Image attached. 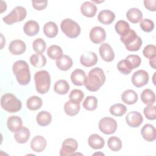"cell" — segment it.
<instances>
[{
    "mask_svg": "<svg viewBox=\"0 0 156 156\" xmlns=\"http://www.w3.org/2000/svg\"><path fill=\"white\" fill-rule=\"evenodd\" d=\"M105 79L104 71L99 67H96L89 71L86 77L84 85L90 91H97L104 84Z\"/></svg>",
    "mask_w": 156,
    "mask_h": 156,
    "instance_id": "cell-1",
    "label": "cell"
},
{
    "mask_svg": "<svg viewBox=\"0 0 156 156\" xmlns=\"http://www.w3.org/2000/svg\"><path fill=\"white\" fill-rule=\"evenodd\" d=\"M12 70L16 79L21 85H27L30 81V72L27 63L22 60L15 62Z\"/></svg>",
    "mask_w": 156,
    "mask_h": 156,
    "instance_id": "cell-2",
    "label": "cell"
},
{
    "mask_svg": "<svg viewBox=\"0 0 156 156\" xmlns=\"http://www.w3.org/2000/svg\"><path fill=\"white\" fill-rule=\"evenodd\" d=\"M35 88L40 94L46 93L51 85V76L48 71L41 70L37 71L34 75Z\"/></svg>",
    "mask_w": 156,
    "mask_h": 156,
    "instance_id": "cell-3",
    "label": "cell"
},
{
    "mask_svg": "<svg viewBox=\"0 0 156 156\" xmlns=\"http://www.w3.org/2000/svg\"><path fill=\"white\" fill-rule=\"evenodd\" d=\"M1 105L2 109L9 113H16L22 107L21 101L12 93H6L2 96Z\"/></svg>",
    "mask_w": 156,
    "mask_h": 156,
    "instance_id": "cell-4",
    "label": "cell"
},
{
    "mask_svg": "<svg viewBox=\"0 0 156 156\" xmlns=\"http://www.w3.org/2000/svg\"><path fill=\"white\" fill-rule=\"evenodd\" d=\"M120 40L125 45L126 48L130 51H138L142 45V40L132 29L124 36L121 37Z\"/></svg>",
    "mask_w": 156,
    "mask_h": 156,
    "instance_id": "cell-5",
    "label": "cell"
},
{
    "mask_svg": "<svg viewBox=\"0 0 156 156\" xmlns=\"http://www.w3.org/2000/svg\"><path fill=\"white\" fill-rule=\"evenodd\" d=\"M60 28L65 35L71 38H77L81 31L80 27L78 23L70 18H66L62 20L60 24Z\"/></svg>",
    "mask_w": 156,
    "mask_h": 156,
    "instance_id": "cell-6",
    "label": "cell"
},
{
    "mask_svg": "<svg viewBox=\"0 0 156 156\" xmlns=\"http://www.w3.org/2000/svg\"><path fill=\"white\" fill-rule=\"evenodd\" d=\"M26 16V9L22 6H16L12 9L10 13L2 18V21L8 25H12L16 22L23 21Z\"/></svg>",
    "mask_w": 156,
    "mask_h": 156,
    "instance_id": "cell-7",
    "label": "cell"
},
{
    "mask_svg": "<svg viewBox=\"0 0 156 156\" xmlns=\"http://www.w3.org/2000/svg\"><path fill=\"white\" fill-rule=\"evenodd\" d=\"M99 129L101 132L105 135L113 134L117 129V122L110 117H104L99 121Z\"/></svg>",
    "mask_w": 156,
    "mask_h": 156,
    "instance_id": "cell-8",
    "label": "cell"
},
{
    "mask_svg": "<svg viewBox=\"0 0 156 156\" xmlns=\"http://www.w3.org/2000/svg\"><path fill=\"white\" fill-rule=\"evenodd\" d=\"M78 147L77 141L72 138H68L65 139L62 145V147L60 150V155L66 156L71 155L76 151Z\"/></svg>",
    "mask_w": 156,
    "mask_h": 156,
    "instance_id": "cell-9",
    "label": "cell"
},
{
    "mask_svg": "<svg viewBox=\"0 0 156 156\" xmlns=\"http://www.w3.org/2000/svg\"><path fill=\"white\" fill-rule=\"evenodd\" d=\"M131 80L132 83L135 87L140 88L147 83L149 81V74L145 70L140 69L133 74Z\"/></svg>",
    "mask_w": 156,
    "mask_h": 156,
    "instance_id": "cell-10",
    "label": "cell"
},
{
    "mask_svg": "<svg viewBox=\"0 0 156 156\" xmlns=\"http://www.w3.org/2000/svg\"><path fill=\"white\" fill-rule=\"evenodd\" d=\"M106 38V32L104 28L100 26L93 27L90 32V39L94 44L103 43Z\"/></svg>",
    "mask_w": 156,
    "mask_h": 156,
    "instance_id": "cell-11",
    "label": "cell"
},
{
    "mask_svg": "<svg viewBox=\"0 0 156 156\" xmlns=\"http://www.w3.org/2000/svg\"><path fill=\"white\" fill-rule=\"evenodd\" d=\"M126 121L130 127L136 128L141 124L143 121V118L140 112L132 111L126 116Z\"/></svg>",
    "mask_w": 156,
    "mask_h": 156,
    "instance_id": "cell-12",
    "label": "cell"
},
{
    "mask_svg": "<svg viewBox=\"0 0 156 156\" xmlns=\"http://www.w3.org/2000/svg\"><path fill=\"white\" fill-rule=\"evenodd\" d=\"M99 54L103 60L110 62L115 58V52L111 46L107 43H102L99 48Z\"/></svg>",
    "mask_w": 156,
    "mask_h": 156,
    "instance_id": "cell-13",
    "label": "cell"
},
{
    "mask_svg": "<svg viewBox=\"0 0 156 156\" xmlns=\"http://www.w3.org/2000/svg\"><path fill=\"white\" fill-rule=\"evenodd\" d=\"M98 61V58L96 54L91 51L83 54L80 57V63L85 67L93 66L97 63Z\"/></svg>",
    "mask_w": 156,
    "mask_h": 156,
    "instance_id": "cell-14",
    "label": "cell"
},
{
    "mask_svg": "<svg viewBox=\"0 0 156 156\" xmlns=\"http://www.w3.org/2000/svg\"><path fill=\"white\" fill-rule=\"evenodd\" d=\"M26 49V43L21 40H14L9 45V50L13 55H21Z\"/></svg>",
    "mask_w": 156,
    "mask_h": 156,
    "instance_id": "cell-15",
    "label": "cell"
},
{
    "mask_svg": "<svg viewBox=\"0 0 156 156\" xmlns=\"http://www.w3.org/2000/svg\"><path fill=\"white\" fill-rule=\"evenodd\" d=\"M46 145L47 141L46 139L41 135L34 136L30 142L31 149L36 152H41L44 151Z\"/></svg>",
    "mask_w": 156,
    "mask_h": 156,
    "instance_id": "cell-16",
    "label": "cell"
},
{
    "mask_svg": "<svg viewBox=\"0 0 156 156\" xmlns=\"http://www.w3.org/2000/svg\"><path fill=\"white\" fill-rule=\"evenodd\" d=\"M143 138L147 141H154L156 138L155 127L151 124H146L141 130Z\"/></svg>",
    "mask_w": 156,
    "mask_h": 156,
    "instance_id": "cell-17",
    "label": "cell"
},
{
    "mask_svg": "<svg viewBox=\"0 0 156 156\" xmlns=\"http://www.w3.org/2000/svg\"><path fill=\"white\" fill-rule=\"evenodd\" d=\"M80 12L83 15L88 18L95 16L97 12L96 5L90 1L84 2L80 6Z\"/></svg>",
    "mask_w": 156,
    "mask_h": 156,
    "instance_id": "cell-18",
    "label": "cell"
},
{
    "mask_svg": "<svg viewBox=\"0 0 156 156\" xmlns=\"http://www.w3.org/2000/svg\"><path fill=\"white\" fill-rule=\"evenodd\" d=\"M39 30L40 26L36 21L29 20L24 24L23 31L27 36H34L38 33Z\"/></svg>",
    "mask_w": 156,
    "mask_h": 156,
    "instance_id": "cell-19",
    "label": "cell"
},
{
    "mask_svg": "<svg viewBox=\"0 0 156 156\" xmlns=\"http://www.w3.org/2000/svg\"><path fill=\"white\" fill-rule=\"evenodd\" d=\"M85 72L81 69H76L73 71L71 74V80L73 83L76 86H82L84 85L86 79Z\"/></svg>",
    "mask_w": 156,
    "mask_h": 156,
    "instance_id": "cell-20",
    "label": "cell"
},
{
    "mask_svg": "<svg viewBox=\"0 0 156 156\" xmlns=\"http://www.w3.org/2000/svg\"><path fill=\"white\" fill-rule=\"evenodd\" d=\"M115 13L109 10H102L98 15V21L105 25H108L112 23L115 20Z\"/></svg>",
    "mask_w": 156,
    "mask_h": 156,
    "instance_id": "cell-21",
    "label": "cell"
},
{
    "mask_svg": "<svg viewBox=\"0 0 156 156\" xmlns=\"http://www.w3.org/2000/svg\"><path fill=\"white\" fill-rule=\"evenodd\" d=\"M88 143L91 148L93 149H100L104 147L105 141L99 135L93 133L88 137Z\"/></svg>",
    "mask_w": 156,
    "mask_h": 156,
    "instance_id": "cell-22",
    "label": "cell"
},
{
    "mask_svg": "<svg viewBox=\"0 0 156 156\" xmlns=\"http://www.w3.org/2000/svg\"><path fill=\"white\" fill-rule=\"evenodd\" d=\"M8 129L12 132H16L23 127L22 119L18 116H11L7 120Z\"/></svg>",
    "mask_w": 156,
    "mask_h": 156,
    "instance_id": "cell-23",
    "label": "cell"
},
{
    "mask_svg": "<svg viewBox=\"0 0 156 156\" xmlns=\"http://www.w3.org/2000/svg\"><path fill=\"white\" fill-rule=\"evenodd\" d=\"M55 64L57 67L62 71H67L73 66L72 58L67 55H62L58 59L56 60Z\"/></svg>",
    "mask_w": 156,
    "mask_h": 156,
    "instance_id": "cell-24",
    "label": "cell"
},
{
    "mask_svg": "<svg viewBox=\"0 0 156 156\" xmlns=\"http://www.w3.org/2000/svg\"><path fill=\"white\" fill-rule=\"evenodd\" d=\"M126 17L130 22L136 24L143 20V13L138 8H131L127 12Z\"/></svg>",
    "mask_w": 156,
    "mask_h": 156,
    "instance_id": "cell-25",
    "label": "cell"
},
{
    "mask_svg": "<svg viewBox=\"0 0 156 156\" xmlns=\"http://www.w3.org/2000/svg\"><path fill=\"white\" fill-rule=\"evenodd\" d=\"M30 131L26 127H22L14 134L15 141L20 144L26 143L30 138Z\"/></svg>",
    "mask_w": 156,
    "mask_h": 156,
    "instance_id": "cell-26",
    "label": "cell"
},
{
    "mask_svg": "<svg viewBox=\"0 0 156 156\" xmlns=\"http://www.w3.org/2000/svg\"><path fill=\"white\" fill-rule=\"evenodd\" d=\"M138 96L137 93L133 90H125L121 94V99L123 102L128 105H132L136 102Z\"/></svg>",
    "mask_w": 156,
    "mask_h": 156,
    "instance_id": "cell-27",
    "label": "cell"
},
{
    "mask_svg": "<svg viewBox=\"0 0 156 156\" xmlns=\"http://www.w3.org/2000/svg\"><path fill=\"white\" fill-rule=\"evenodd\" d=\"M43 32L48 38H54L58 34V27L57 24L53 21L47 22L43 26Z\"/></svg>",
    "mask_w": 156,
    "mask_h": 156,
    "instance_id": "cell-28",
    "label": "cell"
},
{
    "mask_svg": "<svg viewBox=\"0 0 156 156\" xmlns=\"http://www.w3.org/2000/svg\"><path fill=\"white\" fill-rule=\"evenodd\" d=\"M36 121L40 126L44 127L48 126L52 121L51 114L47 111H41L37 114Z\"/></svg>",
    "mask_w": 156,
    "mask_h": 156,
    "instance_id": "cell-29",
    "label": "cell"
},
{
    "mask_svg": "<svg viewBox=\"0 0 156 156\" xmlns=\"http://www.w3.org/2000/svg\"><path fill=\"white\" fill-rule=\"evenodd\" d=\"M30 62L35 68H42L46 65L47 60L43 54L36 53L30 56Z\"/></svg>",
    "mask_w": 156,
    "mask_h": 156,
    "instance_id": "cell-30",
    "label": "cell"
},
{
    "mask_svg": "<svg viewBox=\"0 0 156 156\" xmlns=\"http://www.w3.org/2000/svg\"><path fill=\"white\" fill-rule=\"evenodd\" d=\"M69 90V85L66 80L60 79L55 82L54 86V91L58 94L63 95L67 94Z\"/></svg>",
    "mask_w": 156,
    "mask_h": 156,
    "instance_id": "cell-31",
    "label": "cell"
},
{
    "mask_svg": "<svg viewBox=\"0 0 156 156\" xmlns=\"http://www.w3.org/2000/svg\"><path fill=\"white\" fill-rule=\"evenodd\" d=\"M43 105V101L41 98L37 96H32L30 97L26 102V106L27 108L32 111H35L41 107Z\"/></svg>",
    "mask_w": 156,
    "mask_h": 156,
    "instance_id": "cell-32",
    "label": "cell"
},
{
    "mask_svg": "<svg viewBox=\"0 0 156 156\" xmlns=\"http://www.w3.org/2000/svg\"><path fill=\"white\" fill-rule=\"evenodd\" d=\"M80 104H76L71 101H68L64 105V111L66 115L70 116L76 115L80 111Z\"/></svg>",
    "mask_w": 156,
    "mask_h": 156,
    "instance_id": "cell-33",
    "label": "cell"
},
{
    "mask_svg": "<svg viewBox=\"0 0 156 156\" xmlns=\"http://www.w3.org/2000/svg\"><path fill=\"white\" fill-rule=\"evenodd\" d=\"M141 101L146 105L154 104L155 102V95L154 92L151 89L144 90L141 94Z\"/></svg>",
    "mask_w": 156,
    "mask_h": 156,
    "instance_id": "cell-34",
    "label": "cell"
},
{
    "mask_svg": "<svg viewBox=\"0 0 156 156\" xmlns=\"http://www.w3.org/2000/svg\"><path fill=\"white\" fill-rule=\"evenodd\" d=\"M115 29L116 33L119 34L121 37L126 35L130 29L129 24L127 21L124 20H119L117 21L115 24Z\"/></svg>",
    "mask_w": 156,
    "mask_h": 156,
    "instance_id": "cell-35",
    "label": "cell"
},
{
    "mask_svg": "<svg viewBox=\"0 0 156 156\" xmlns=\"http://www.w3.org/2000/svg\"><path fill=\"white\" fill-rule=\"evenodd\" d=\"M47 54L51 59L57 60L63 55V51L60 46L53 44L48 48Z\"/></svg>",
    "mask_w": 156,
    "mask_h": 156,
    "instance_id": "cell-36",
    "label": "cell"
},
{
    "mask_svg": "<svg viewBox=\"0 0 156 156\" xmlns=\"http://www.w3.org/2000/svg\"><path fill=\"white\" fill-rule=\"evenodd\" d=\"M83 107L88 111H93L98 107V99L95 96H87L82 104Z\"/></svg>",
    "mask_w": 156,
    "mask_h": 156,
    "instance_id": "cell-37",
    "label": "cell"
},
{
    "mask_svg": "<svg viewBox=\"0 0 156 156\" xmlns=\"http://www.w3.org/2000/svg\"><path fill=\"white\" fill-rule=\"evenodd\" d=\"M127 108L126 105L118 103L112 105L110 108V113L115 116H123L127 112Z\"/></svg>",
    "mask_w": 156,
    "mask_h": 156,
    "instance_id": "cell-38",
    "label": "cell"
},
{
    "mask_svg": "<svg viewBox=\"0 0 156 156\" xmlns=\"http://www.w3.org/2000/svg\"><path fill=\"white\" fill-rule=\"evenodd\" d=\"M108 147L110 150L114 152L119 151L122 146V141L120 138L116 136H110L107 141Z\"/></svg>",
    "mask_w": 156,
    "mask_h": 156,
    "instance_id": "cell-39",
    "label": "cell"
},
{
    "mask_svg": "<svg viewBox=\"0 0 156 156\" xmlns=\"http://www.w3.org/2000/svg\"><path fill=\"white\" fill-rule=\"evenodd\" d=\"M117 68L120 73L125 75L129 74L133 69L131 63L126 59L120 60L117 64Z\"/></svg>",
    "mask_w": 156,
    "mask_h": 156,
    "instance_id": "cell-40",
    "label": "cell"
},
{
    "mask_svg": "<svg viewBox=\"0 0 156 156\" xmlns=\"http://www.w3.org/2000/svg\"><path fill=\"white\" fill-rule=\"evenodd\" d=\"M84 97L83 91L79 89L73 90L69 95V101L76 104H80Z\"/></svg>",
    "mask_w": 156,
    "mask_h": 156,
    "instance_id": "cell-41",
    "label": "cell"
},
{
    "mask_svg": "<svg viewBox=\"0 0 156 156\" xmlns=\"http://www.w3.org/2000/svg\"><path fill=\"white\" fill-rule=\"evenodd\" d=\"M32 48L37 53H43L46 48V43L41 38H36L32 43Z\"/></svg>",
    "mask_w": 156,
    "mask_h": 156,
    "instance_id": "cell-42",
    "label": "cell"
},
{
    "mask_svg": "<svg viewBox=\"0 0 156 156\" xmlns=\"http://www.w3.org/2000/svg\"><path fill=\"white\" fill-rule=\"evenodd\" d=\"M143 55L151 60L154 58H156V47L154 44L146 45L143 51Z\"/></svg>",
    "mask_w": 156,
    "mask_h": 156,
    "instance_id": "cell-43",
    "label": "cell"
},
{
    "mask_svg": "<svg viewBox=\"0 0 156 156\" xmlns=\"http://www.w3.org/2000/svg\"><path fill=\"white\" fill-rule=\"evenodd\" d=\"M143 113L147 119L154 120L156 118V107L153 104L147 105L144 107Z\"/></svg>",
    "mask_w": 156,
    "mask_h": 156,
    "instance_id": "cell-44",
    "label": "cell"
},
{
    "mask_svg": "<svg viewBox=\"0 0 156 156\" xmlns=\"http://www.w3.org/2000/svg\"><path fill=\"white\" fill-rule=\"evenodd\" d=\"M140 26L146 32H150L154 29V23L150 19L145 18L140 21Z\"/></svg>",
    "mask_w": 156,
    "mask_h": 156,
    "instance_id": "cell-45",
    "label": "cell"
},
{
    "mask_svg": "<svg viewBox=\"0 0 156 156\" xmlns=\"http://www.w3.org/2000/svg\"><path fill=\"white\" fill-rule=\"evenodd\" d=\"M126 59L127 60L131 63L133 69L138 67L141 63V59L139 55H135V54L128 55L126 57Z\"/></svg>",
    "mask_w": 156,
    "mask_h": 156,
    "instance_id": "cell-46",
    "label": "cell"
},
{
    "mask_svg": "<svg viewBox=\"0 0 156 156\" xmlns=\"http://www.w3.org/2000/svg\"><path fill=\"white\" fill-rule=\"evenodd\" d=\"M32 7L37 10H43L46 8L48 5V1L38 2V1H32Z\"/></svg>",
    "mask_w": 156,
    "mask_h": 156,
    "instance_id": "cell-47",
    "label": "cell"
},
{
    "mask_svg": "<svg viewBox=\"0 0 156 156\" xmlns=\"http://www.w3.org/2000/svg\"><path fill=\"white\" fill-rule=\"evenodd\" d=\"M155 4H156L155 0H144V7L149 11L155 12L156 10Z\"/></svg>",
    "mask_w": 156,
    "mask_h": 156,
    "instance_id": "cell-48",
    "label": "cell"
},
{
    "mask_svg": "<svg viewBox=\"0 0 156 156\" xmlns=\"http://www.w3.org/2000/svg\"><path fill=\"white\" fill-rule=\"evenodd\" d=\"M149 65L153 69H156L155 68V58L149 60Z\"/></svg>",
    "mask_w": 156,
    "mask_h": 156,
    "instance_id": "cell-49",
    "label": "cell"
}]
</instances>
